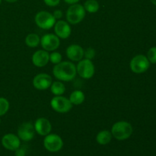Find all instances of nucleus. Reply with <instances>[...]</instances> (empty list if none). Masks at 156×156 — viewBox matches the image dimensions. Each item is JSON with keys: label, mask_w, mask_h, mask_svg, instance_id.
<instances>
[{"label": "nucleus", "mask_w": 156, "mask_h": 156, "mask_svg": "<svg viewBox=\"0 0 156 156\" xmlns=\"http://www.w3.org/2000/svg\"><path fill=\"white\" fill-rule=\"evenodd\" d=\"M53 76L61 82H70L77 75L76 66L69 61H63L56 64L53 68Z\"/></svg>", "instance_id": "f257e3e1"}, {"label": "nucleus", "mask_w": 156, "mask_h": 156, "mask_svg": "<svg viewBox=\"0 0 156 156\" xmlns=\"http://www.w3.org/2000/svg\"><path fill=\"white\" fill-rule=\"evenodd\" d=\"M111 134L113 137L119 141H123L132 136L133 128L131 123L126 121H118L114 123L111 128Z\"/></svg>", "instance_id": "f03ea898"}, {"label": "nucleus", "mask_w": 156, "mask_h": 156, "mask_svg": "<svg viewBox=\"0 0 156 156\" xmlns=\"http://www.w3.org/2000/svg\"><path fill=\"white\" fill-rule=\"evenodd\" d=\"M85 12L82 5L76 3L70 5L66 12L67 22L70 24H78L83 21L85 17Z\"/></svg>", "instance_id": "7ed1b4c3"}, {"label": "nucleus", "mask_w": 156, "mask_h": 156, "mask_svg": "<svg viewBox=\"0 0 156 156\" xmlns=\"http://www.w3.org/2000/svg\"><path fill=\"white\" fill-rule=\"evenodd\" d=\"M150 66V62L146 56L139 54L134 56L130 61L129 67L133 73L136 74H142L147 71Z\"/></svg>", "instance_id": "20e7f679"}, {"label": "nucleus", "mask_w": 156, "mask_h": 156, "mask_svg": "<svg viewBox=\"0 0 156 156\" xmlns=\"http://www.w3.org/2000/svg\"><path fill=\"white\" fill-rule=\"evenodd\" d=\"M37 25L44 30H49L54 26L56 20L53 17V14L47 11H41L37 12L34 18Z\"/></svg>", "instance_id": "39448f33"}, {"label": "nucleus", "mask_w": 156, "mask_h": 156, "mask_svg": "<svg viewBox=\"0 0 156 156\" xmlns=\"http://www.w3.org/2000/svg\"><path fill=\"white\" fill-rule=\"evenodd\" d=\"M77 74L84 79H89L92 78L94 75L95 69L94 63L91 59H82L79 61L76 66Z\"/></svg>", "instance_id": "423d86ee"}, {"label": "nucleus", "mask_w": 156, "mask_h": 156, "mask_svg": "<svg viewBox=\"0 0 156 156\" xmlns=\"http://www.w3.org/2000/svg\"><path fill=\"white\" fill-rule=\"evenodd\" d=\"M50 106L53 111L60 114L69 112L73 108V105L69 99L62 95L53 97L50 101Z\"/></svg>", "instance_id": "0eeeda50"}, {"label": "nucleus", "mask_w": 156, "mask_h": 156, "mask_svg": "<svg viewBox=\"0 0 156 156\" xmlns=\"http://www.w3.org/2000/svg\"><path fill=\"white\" fill-rule=\"evenodd\" d=\"M44 148L50 152H57L62 149L63 141L57 134L50 133L45 136L44 140Z\"/></svg>", "instance_id": "6e6552de"}, {"label": "nucleus", "mask_w": 156, "mask_h": 156, "mask_svg": "<svg viewBox=\"0 0 156 156\" xmlns=\"http://www.w3.org/2000/svg\"><path fill=\"white\" fill-rule=\"evenodd\" d=\"M41 44L44 50L53 52L59 48L60 45V41L56 34H47L41 37Z\"/></svg>", "instance_id": "1a4fd4ad"}, {"label": "nucleus", "mask_w": 156, "mask_h": 156, "mask_svg": "<svg viewBox=\"0 0 156 156\" xmlns=\"http://www.w3.org/2000/svg\"><path fill=\"white\" fill-rule=\"evenodd\" d=\"M32 83L36 89L44 91L50 88L51 84L53 83V79L47 73H40L34 76Z\"/></svg>", "instance_id": "9d476101"}, {"label": "nucleus", "mask_w": 156, "mask_h": 156, "mask_svg": "<svg viewBox=\"0 0 156 156\" xmlns=\"http://www.w3.org/2000/svg\"><path fill=\"white\" fill-rule=\"evenodd\" d=\"M35 135L34 126L31 123H23L18 127V136L22 141L28 142L34 139Z\"/></svg>", "instance_id": "9b49d317"}, {"label": "nucleus", "mask_w": 156, "mask_h": 156, "mask_svg": "<svg viewBox=\"0 0 156 156\" xmlns=\"http://www.w3.org/2000/svg\"><path fill=\"white\" fill-rule=\"evenodd\" d=\"M2 145L9 151H15L21 146V140L17 135L8 133L2 138Z\"/></svg>", "instance_id": "f8f14e48"}, {"label": "nucleus", "mask_w": 156, "mask_h": 156, "mask_svg": "<svg viewBox=\"0 0 156 156\" xmlns=\"http://www.w3.org/2000/svg\"><path fill=\"white\" fill-rule=\"evenodd\" d=\"M53 27H54L55 34L59 38L67 39L71 35V27L67 21H63V20H59V21H56Z\"/></svg>", "instance_id": "ddd939ff"}, {"label": "nucleus", "mask_w": 156, "mask_h": 156, "mask_svg": "<svg viewBox=\"0 0 156 156\" xmlns=\"http://www.w3.org/2000/svg\"><path fill=\"white\" fill-rule=\"evenodd\" d=\"M34 126L35 132L43 136H45L50 134L52 130L51 123L48 119L45 118V117H40V118L37 119L35 120Z\"/></svg>", "instance_id": "4468645a"}, {"label": "nucleus", "mask_w": 156, "mask_h": 156, "mask_svg": "<svg viewBox=\"0 0 156 156\" xmlns=\"http://www.w3.org/2000/svg\"><path fill=\"white\" fill-rule=\"evenodd\" d=\"M32 62L37 67H44L50 62V53L44 50H39L32 56Z\"/></svg>", "instance_id": "2eb2a0df"}, {"label": "nucleus", "mask_w": 156, "mask_h": 156, "mask_svg": "<svg viewBox=\"0 0 156 156\" xmlns=\"http://www.w3.org/2000/svg\"><path fill=\"white\" fill-rule=\"evenodd\" d=\"M84 49L78 44H72L66 49V56L73 62H79L84 57Z\"/></svg>", "instance_id": "dca6fc26"}, {"label": "nucleus", "mask_w": 156, "mask_h": 156, "mask_svg": "<svg viewBox=\"0 0 156 156\" xmlns=\"http://www.w3.org/2000/svg\"><path fill=\"white\" fill-rule=\"evenodd\" d=\"M112 134L109 130H101L96 136V141L98 144L105 146L108 144L112 140Z\"/></svg>", "instance_id": "f3484780"}, {"label": "nucleus", "mask_w": 156, "mask_h": 156, "mask_svg": "<svg viewBox=\"0 0 156 156\" xmlns=\"http://www.w3.org/2000/svg\"><path fill=\"white\" fill-rule=\"evenodd\" d=\"M69 101L72 105H80L85 101V96L84 92L79 90H76L73 91L69 95Z\"/></svg>", "instance_id": "a211bd4d"}, {"label": "nucleus", "mask_w": 156, "mask_h": 156, "mask_svg": "<svg viewBox=\"0 0 156 156\" xmlns=\"http://www.w3.org/2000/svg\"><path fill=\"white\" fill-rule=\"evenodd\" d=\"M25 44L27 47L34 48L41 44V37L37 34H29L25 37Z\"/></svg>", "instance_id": "6ab92c4d"}, {"label": "nucleus", "mask_w": 156, "mask_h": 156, "mask_svg": "<svg viewBox=\"0 0 156 156\" xmlns=\"http://www.w3.org/2000/svg\"><path fill=\"white\" fill-rule=\"evenodd\" d=\"M50 91L52 94H53L56 96L62 95L66 91V86L62 82L60 81L58 82H53L50 85Z\"/></svg>", "instance_id": "aec40b11"}, {"label": "nucleus", "mask_w": 156, "mask_h": 156, "mask_svg": "<svg viewBox=\"0 0 156 156\" xmlns=\"http://www.w3.org/2000/svg\"><path fill=\"white\" fill-rule=\"evenodd\" d=\"M83 6L85 12L91 14L96 13L100 8L99 3L97 0H86Z\"/></svg>", "instance_id": "412c9836"}, {"label": "nucleus", "mask_w": 156, "mask_h": 156, "mask_svg": "<svg viewBox=\"0 0 156 156\" xmlns=\"http://www.w3.org/2000/svg\"><path fill=\"white\" fill-rule=\"evenodd\" d=\"M9 101L5 98L0 97V117L5 115L9 111Z\"/></svg>", "instance_id": "4be33fe9"}, {"label": "nucleus", "mask_w": 156, "mask_h": 156, "mask_svg": "<svg viewBox=\"0 0 156 156\" xmlns=\"http://www.w3.org/2000/svg\"><path fill=\"white\" fill-rule=\"evenodd\" d=\"M147 59H149V62L152 64L156 63V47H152L148 50Z\"/></svg>", "instance_id": "5701e85b"}, {"label": "nucleus", "mask_w": 156, "mask_h": 156, "mask_svg": "<svg viewBox=\"0 0 156 156\" xmlns=\"http://www.w3.org/2000/svg\"><path fill=\"white\" fill-rule=\"evenodd\" d=\"M50 62H51L53 64H58L60 62H62V55L58 52L53 51L50 54Z\"/></svg>", "instance_id": "b1692460"}, {"label": "nucleus", "mask_w": 156, "mask_h": 156, "mask_svg": "<svg viewBox=\"0 0 156 156\" xmlns=\"http://www.w3.org/2000/svg\"><path fill=\"white\" fill-rule=\"evenodd\" d=\"M84 56L85 57V59H91V60L95 56V50L91 48V47H89V48H88L84 51Z\"/></svg>", "instance_id": "393cba45"}, {"label": "nucleus", "mask_w": 156, "mask_h": 156, "mask_svg": "<svg viewBox=\"0 0 156 156\" xmlns=\"http://www.w3.org/2000/svg\"><path fill=\"white\" fill-rule=\"evenodd\" d=\"M44 2L47 6L55 7V6H57L59 4L60 0H44Z\"/></svg>", "instance_id": "a878e982"}, {"label": "nucleus", "mask_w": 156, "mask_h": 156, "mask_svg": "<svg viewBox=\"0 0 156 156\" xmlns=\"http://www.w3.org/2000/svg\"><path fill=\"white\" fill-rule=\"evenodd\" d=\"M15 156H25L26 155V150L24 148L20 146L18 149L15 151Z\"/></svg>", "instance_id": "bb28decb"}, {"label": "nucleus", "mask_w": 156, "mask_h": 156, "mask_svg": "<svg viewBox=\"0 0 156 156\" xmlns=\"http://www.w3.org/2000/svg\"><path fill=\"white\" fill-rule=\"evenodd\" d=\"M53 17H54L56 19H60V18H62V15H63V14H62V12L61 10H55L54 12H53Z\"/></svg>", "instance_id": "cd10ccee"}, {"label": "nucleus", "mask_w": 156, "mask_h": 156, "mask_svg": "<svg viewBox=\"0 0 156 156\" xmlns=\"http://www.w3.org/2000/svg\"><path fill=\"white\" fill-rule=\"evenodd\" d=\"M80 0H64L65 2H66L67 4H69V5H73V4H76V3H78Z\"/></svg>", "instance_id": "c85d7f7f"}, {"label": "nucleus", "mask_w": 156, "mask_h": 156, "mask_svg": "<svg viewBox=\"0 0 156 156\" xmlns=\"http://www.w3.org/2000/svg\"><path fill=\"white\" fill-rule=\"evenodd\" d=\"M5 1L9 3H14V2H16L18 1V0H5Z\"/></svg>", "instance_id": "c756f323"}, {"label": "nucleus", "mask_w": 156, "mask_h": 156, "mask_svg": "<svg viewBox=\"0 0 156 156\" xmlns=\"http://www.w3.org/2000/svg\"><path fill=\"white\" fill-rule=\"evenodd\" d=\"M150 1H151V2L152 3V4L156 5V0H150Z\"/></svg>", "instance_id": "7c9ffc66"}, {"label": "nucleus", "mask_w": 156, "mask_h": 156, "mask_svg": "<svg viewBox=\"0 0 156 156\" xmlns=\"http://www.w3.org/2000/svg\"><path fill=\"white\" fill-rule=\"evenodd\" d=\"M1 2H2V0H0V4H1Z\"/></svg>", "instance_id": "2f4dec72"}, {"label": "nucleus", "mask_w": 156, "mask_h": 156, "mask_svg": "<svg viewBox=\"0 0 156 156\" xmlns=\"http://www.w3.org/2000/svg\"><path fill=\"white\" fill-rule=\"evenodd\" d=\"M0 124H1V119H0Z\"/></svg>", "instance_id": "473e14b6"}]
</instances>
